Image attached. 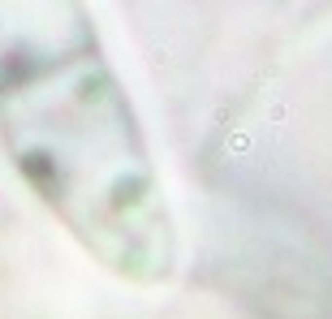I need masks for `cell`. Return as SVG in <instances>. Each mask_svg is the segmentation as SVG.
Returning a JSON list of instances; mask_svg holds the SVG:
<instances>
[{"label": "cell", "instance_id": "6da1fadb", "mask_svg": "<svg viewBox=\"0 0 332 319\" xmlns=\"http://www.w3.org/2000/svg\"><path fill=\"white\" fill-rule=\"evenodd\" d=\"M0 125L30 186L104 263L168 272V216L82 0H0Z\"/></svg>", "mask_w": 332, "mask_h": 319}]
</instances>
